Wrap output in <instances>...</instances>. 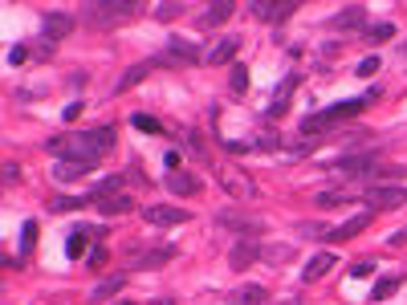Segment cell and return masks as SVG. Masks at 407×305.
<instances>
[{
	"label": "cell",
	"mask_w": 407,
	"mask_h": 305,
	"mask_svg": "<svg viewBox=\"0 0 407 305\" xmlns=\"http://www.w3.org/2000/svg\"><path fill=\"white\" fill-rule=\"evenodd\" d=\"M139 13V4L134 0H94V4H86V25H94V29H110V25H122L130 16Z\"/></svg>",
	"instance_id": "obj_3"
},
{
	"label": "cell",
	"mask_w": 407,
	"mask_h": 305,
	"mask_svg": "<svg viewBox=\"0 0 407 305\" xmlns=\"http://www.w3.org/2000/svg\"><path fill=\"white\" fill-rule=\"evenodd\" d=\"M355 277H371L374 273V260L371 257H362V260H355V269H350Z\"/></svg>",
	"instance_id": "obj_39"
},
{
	"label": "cell",
	"mask_w": 407,
	"mask_h": 305,
	"mask_svg": "<svg viewBox=\"0 0 407 305\" xmlns=\"http://www.w3.org/2000/svg\"><path fill=\"white\" fill-rule=\"evenodd\" d=\"M265 285H241V289L228 293V305H265Z\"/></svg>",
	"instance_id": "obj_19"
},
{
	"label": "cell",
	"mask_w": 407,
	"mask_h": 305,
	"mask_svg": "<svg viewBox=\"0 0 407 305\" xmlns=\"http://www.w3.org/2000/svg\"><path fill=\"white\" fill-rule=\"evenodd\" d=\"M387 37H395V25H391V21H383V25H371L362 41H371V45H379V41H387Z\"/></svg>",
	"instance_id": "obj_32"
},
{
	"label": "cell",
	"mask_w": 407,
	"mask_h": 305,
	"mask_svg": "<svg viewBox=\"0 0 407 305\" xmlns=\"http://www.w3.org/2000/svg\"><path fill=\"white\" fill-rule=\"evenodd\" d=\"M367 224H371V212H362V216H355V220H346V224L330 228V241H350V236H358Z\"/></svg>",
	"instance_id": "obj_22"
},
{
	"label": "cell",
	"mask_w": 407,
	"mask_h": 305,
	"mask_svg": "<svg viewBox=\"0 0 407 305\" xmlns=\"http://www.w3.org/2000/svg\"><path fill=\"white\" fill-rule=\"evenodd\" d=\"M155 65H159V62H139L134 69H127V74L118 78V94H122V90H130V86H139V81H143L151 69H155Z\"/></svg>",
	"instance_id": "obj_26"
},
{
	"label": "cell",
	"mask_w": 407,
	"mask_h": 305,
	"mask_svg": "<svg viewBox=\"0 0 407 305\" xmlns=\"http://www.w3.org/2000/svg\"><path fill=\"white\" fill-rule=\"evenodd\" d=\"M29 57H37V53H33L29 45H13V49H8V62H13V65H21V62H29Z\"/></svg>",
	"instance_id": "obj_38"
},
{
	"label": "cell",
	"mask_w": 407,
	"mask_h": 305,
	"mask_svg": "<svg viewBox=\"0 0 407 305\" xmlns=\"http://www.w3.org/2000/svg\"><path fill=\"white\" fill-rule=\"evenodd\" d=\"M102 232H106V228H74L69 241H65V257L81 260L86 257V248H90V241H102Z\"/></svg>",
	"instance_id": "obj_12"
},
{
	"label": "cell",
	"mask_w": 407,
	"mask_h": 305,
	"mask_svg": "<svg viewBox=\"0 0 407 305\" xmlns=\"http://www.w3.org/2000/svg\"><path fill=\"white\" fill-rule=\"evenodd\" d=\"M74 33V16H65V13H45L41 16V41L45 45H57L62 37H69Z\"/></svg>",
	"instance_id": "obj_9"
},
{
	"label": "cell",
	"mask_w": 407,
	"mask_h": 305,
	"mask_svg": "<svg viewBox=\"0 0 407 305\" xmlns=\"http://www.w3.org/2000/svg\"><path fill=\"white\" fill-rule=\"evenodd\" d=\"M155 62H159V65H192V62H200V49H195V41L171 37V41H167V53L155 57Z\"/></svg>",
	"instance_id": "obj_7"
},
{
	"label": "cell",
	"mask_w": 407,
	"mask_h": 305,
	"mask_svg": "<svg viewBox=\"0 0 407 305\" xmlns=\"http://www.w3.org/2000/svg\"><path fill=\"white\" fill-rule=\"evenodd\" d=\"M314 204H318L322 212H330V208H342V204H350V195H346V192H318V195H314Z\"/></svg>",
	"instance_id": "obj_30"
},
{
	"label": "cell",
	"mask_w": 407,
	"mask_h": 305,
	"mask_svg": "<svg viewBox=\"0 0 407 305\" xmlns=\"http://www.w3.org/2000/svg\"><path fill=\"white\" fill-rule=\"evenodd\" d=\"M118 305H130V301H118Z\"/></svg>",
	"instance_id": "obj_46"
},
{
	"label": "cell",
	"mask_w": 407,
	"mask_h": 305,
	"mask_svg": "<svg viewBox=\"0 0 407 305\" xmlns=\"http://www.w3.org/2000/svg\"><path fill=\"white\" fill-rule=\"evenodd\" d=\"M216 228H228V232H236L241 241H257V232L265 224H260L257 216H248V212H236V208H228L216 216Z\"/></svg>",
	"instance_id": "obj_4"
},
{
	"label": "cell",
	"mask_w": 407,
	"mask_h": 305,
	"mask_svg": "<svg viewBox=\"0 0 407 305\" xmlns=\"http://www.w3.org/2000/svg\"><path fill=\"white\" fill-rule=\"evenodd\" d=\"M293 86H297V74H290V78L277 86V98H273V106H269V118H277V114L290 106V94H293Z\"/></svg>",
	"instance_id": "obj_25"
},
{
	"label": "cell",
	"mask_w": 407,
	"mask_h": 305,
	"mask_svg": "<svg viewBox=\"0 0 407 305\" xmlns=\"http://www.w3.org/2000/svg\"><path fill=\"white\" fill-rule=\"evenodd\" d=\"M297 236H309V241H330V228H326L322 220H318V224H314V220H302V224H297Z\"/></svg>",
	"instance_id": "obj_31"
},
{
	"label": "cell",
	"mask_w": 407,
	"mask_h": 305,
	"mask_svg": "<svg viewBox=\"0 0 407 305\" xmlns=\"http://www.w3.org/2000/svg\"><path fill=\"white\" fill-rule=\"evenodd\" d=\"M110 192H122V175H106V179H98L94 188H90V200H102V195H110Z\"/></svg>",
	"instance_id": "obj_29"
},
{
	"label": "cell",
	"mask_w": 407,
	"mask_h": 305,
	"mask_svg": "<svg viewBox=\"0 0 407 305\" xmlns=\"http://www.w3.org/2000/svg\"><path fill=\"white\" fill-rule=\"evenodd\" d=\"M220 183H224V192L232 195V200H253V195H257V183L244 175L241 167H228L224 175H220Z\"/></svg>",
	"instance_id": "obj_11"
},
{
	"label": "cell",
	"mask_w": 407,
	"mask_h": 305,
	"mask_svg": "<svg viewBox=\"0 0 407 305\" xmlns=\"http://www.w3.org/2000/svg\"><path fill=\"white\" fill-rule=\"evenodd\" d=\"M374 69H379V57H367V62L358 65V78H371Z\"/></svg>",
	"instance_id": "obj_41"
},
{
	"label": "cell",
	"mask_w": 407,
	"mask_h": 305,
	"mask_svg": "<svg viewBox=\"0 0 407 305\" xmlns=\"http://www.w3.org/2000/svg\"><path fill=\"white\" fill-rule=\"evenodd\" d=\"M102 260H106V248H94L90 253V269H102Z\"/></svg>",
	"instance_id": "obj_43"
},
{
	"label": "cell",
	"mask_w": 407,
	"mask_h": 305,
	"mask_svg": "<svg viewBox=\"0 0 407 305\" xmlns=\"http://www.w3.org/2000/svg\"><path fill=\"white\" fill-rule=\"evenodd\" d=\"M260 257H265V248H260L257 241H241L232 253H228V265H232V269H248V265L260 260Z\"/></svg>",
	"instance_id": "obj_13"
},
{
	"label": "cell",
	"mask_w": 407,
	"mask_h": 305,
	"mask_svg": "<svg viewBox=\"0 0 407 305\" xmlns=\"http://www.w3.org/2000/svg\"><path fill=\"white\" fill-rule=\"evenodd\" d=\"M90 200H81V195H53L45 208L53 212V216H62V212H78V208H86Z\"/></svg>",
	"instance_id": "obj_27"
},
{
	"label": "cell",
	"mask_w": 407,
	"mask_h": 305,
	"mask_svg": "<svg viewBox=\"0 0 407 305\" xmlns=\"http://www.w3.org/2000/svg\"><path fill=\"white\" fill-rule=\"evenodd\" d=\"M293 8H297V4H293V0H253V4H248V13L257 16V21H290L293 16Z\"/></svg>",
	"instance_id": "obj_8"
},
{
	"label": "cell",
	"mask_w": 407,
	"mask_h": 305,
	"mask_svg": "<svg viewBox=\"0 0 407 305\" xmlns=\"http://www.w3.org/2000/svg\"><path fill=\"white\" fill-rule=\"evenodd\" d=\"M130 122H134V127L139 130H147V134H159V118H151V114H134V118H130Z\"/></svg>",
	"instance_id": "obj_35"
},
{
	"label": "cell",
	"mask_w": 407,
	"mask_h": 305,
	"mask_svg": "<svg viewBox=\"0 0 407 305\" xmlns=\"http://www.w3.org/2000/svg\"><path fill=\"white\" fill-rule=\"evenodd\" d=\"M143 220L155 228H176V224H188V212L171 208V204H151V208H143Z\"/></svg>",
	"instance_id": "obj_10"
},
{
	"label": "cell",
	"mask_w": 407,
	"mask_h": 305,
	"mask_svg": "<svg viewBox=\"0 0 407 305\" xmlns=\"http://www.w3.org/2000/svg\"><path fill=\"white\" fill-rule=\"evenodd\" d=\"M326 167L342 179H374V167H379V163H374L371 155H346V159H334V163H326Z\"/></svg>",
	"instance_id": "obj_6"
},
{
	"label": "cell",
	"mask_w": 407,
	"mask_h": 305,
	"mask_svg": "<svg viewBox=\"0 0 407 305\" xmlns=\"http://www.w3.org/2000/svg\"><path fill=\"white\" fill-rule=\"evenodd\" d=\"M403 171H407V167H395V163L383 167V163H379V167H374V179H403Z\"/></svg>",
	"instance_id": "obj_36"
},
{
	"label": "cell",
	"mask_w": 407,
	"mask_h": 305,
	"mask_svg": "<svg viewBox=\"0 0 407 305\" xmlns=\"http://www.w3.org/2000/svg\"><path fill=\"white\" fill-rule=\"evenodd\" d=\"M90 171H94V163H86V159H62L57 167H53V179H62V183H74V179L90 175Z\"/></svg>",
	"instance_id": "obj_14"
},
{
	"label": "cell",
	"mask_w": 407,
	"mask_h": 305,
	"mask_svg": "<svg viewBox=\"0 0 407 305\" xmlns=\"http://www.w3.org/2000/svg\"><path fill=\"white\" fill-rule=\"evenodd\" d=\"M78 114H81V102H69V106H65V118H69V122H74Z\"/></svg>",
	"instance_id": "obj_44"
},
{
	"label": "cell",
	"mask_w": 407,
	"mask_h": 305,
	"mask_svg": "<svg viewBox=\"0 0 407 305\" xmlns=\"http://www.w3.org/2000/svg\"><path fill=\"white\" fill-rule=\"evenodd\" d=\"M122 285H127V273L106 277L102 285H94V289H90V301H106V297H114V293H122Z\"/></svg>",
	"instance_id": "obj_23"
},
{
	"label": "cell",
	"mask_w": 407,
	"mask_h": 305,
	"mask_svg": "<svg viewBox=\"0 0 407 305\" xmlns=\"http://www.w3.org/2000/svg\"><path fill=\"white\" fill-rule=\"evenodd\" d=\"M399 285H403V277H383V281H379V285H374V301H383V297H391V293L399 289Z\"/></svg>",
	"instance_id": "obj_33"
},
{
	"label": "cell",
	"mask_w": 407,
	"mask_h": 305,
	"mask_svg": "<svg viewBox=\"0 0 407 305\" xmlns=\"http://www.w3.org/2000/svg\"><path fill=\"white\" fill-rule=\"evenodd\" d=\"M167 192L171 195H195L200 192V175H192V171H167Z\"/></svg>",
	"instance_id": "obj_15"
},
{
	"label": "cell",
	"mask_w": 407,
	"mask_h": 305,
	"mask_svg": "<svg viewBox=\"0 0 407 305\" xmlns=\"http://www.w3.org/2000/svg\"><path fill=\"white\" fill-rule=\"evenodd\" d=\"M334 265H338V260H334V253H314V257L306 260V269H302V277H306V281H322V277L330 273Z\"/></svg>",
	"instance_id": "obj_17"
},
{
	"label": "cell",
	"mask_w": 407,
	"mask_h": 305,
	"mask_svg": "<svg viewBox=\"0 0 407 305\" xmlns=\"http://www.w3.org/2000/svg\"><path fill=\"white\" fill-rule=\"evenodd\" d=\"M330 25H334L338 33H355V29H362V25H367V13H362V8H342Z\"/></svg>",
	"instance_id": "obj_20"
},
{
	"label": "cell",
	"mask_w": 407,
	"mask_h": 305,
	"mask_svg": "<svg viewBox=\"0 0 407 305\" xmlns=\"http://www.w3.org/2000/svg\"><path fill=\"white\" fill-rule=\"evenodd\" d=\"M49 151L53 155H65V159H86L98 163L106 151L114 146V130L110 127H98V130H78V134H65V139H49Z\"/></svg>",
	"instance_id": "obj_1"
},
{
	"label": "cell",
	"mask_w": 407,
	"mask_h": 305,
	"mask_svg": "<svg viewBox=\"0 0 407 305\" xmlns=\"http://www.w3.org/2000/svg\"><path fill=\"white\" fill-rule=\"evenodd\" d=\"M176 257V248L171 244H163V248H147V253H139V269H159L163 260Z\"/></svg>",
	"instance_id": "obj_24"
},
{
	"label": "cell",
	"mask_w": 407,
	"mask_h": 305,
	"mask_svg": "<svg viewBox=\"0 0 407 305\" xmlns=\"http://www.w3.org/2000/svg\"><path fill=\"white\" fill-rule=\"evenodd\" d=\"M260 260H269L273 269H281L285 260H293V244H269V248H265V257H260Z\"/></svg>",
	"instance_id": "obj_28"
},
{
	"label": "cell",
	"mask_w": 407,
	"mask_h": 305,
	"mask_svg": "<svg viewBox=\"0 0 407 305\" xmlns=\"http://www.w3.org/2000/svg\"><path fill=\"white\" fill-rule=\"evenodd\" d=\"M362 106H367V98H350V102H334V106H330V110H322V114H309L306 122H302V139H306V143L322 139L330 127H338L342 118H355Z\"/></svg>",
	"instance_id": "obj_2"
},
{
	"label": "cell",
	"mask_w": 407,
	"mask_h": 305,
	"mask_svg": "<svg viewBox=\"0 0 407 305\" xmlns=\"http://www.w3.org/2000/svg\"><path fill=\"white\" fill-rule=\"evenodd\" d=\"M159 305H176V301H171V297H163V301H159Z\"/></svg>",
	"instance_id": "obj_45"
},
{
	"label": "cell",
	"mask_w": 407,
	"mask_h": 305,
	"mask_svg": "<svg viewBox=\"0 0 407 305\" xmlns=\"http://www.w3.org/2000/svg\"><path fill=\"white\" fill-rule=\"evenodd\" d=\"M179 13H183L179 4H163V8H159V21H171V16H179Z\"/></svg>",
	"instance_id": "obj_42"
},
{
	"label": "cell",
	"mask_w": 407,
	"mask_h": 305,
	"mask_svg": "<svg viewBox=\"0 0 407 305\" xmlns=\"http://www.w3.org/2000/svg\"><path fill=\"white\" fill-rule=\"evenodd\" d=\"M362 204H367V212H395V208H403L407 204V188H371V192L362 195Z\"/></svg>",
	"instance_id": "obj_5"
},
{
	"label": "cell",
	"mask_w": 407,
	"mask_h": 305,
	"mask_svg": "<svg viewBox=\"0 0 407 305\" xmlns=\"http://www.w3.org/2000/svg\"><path fill=\"white\" fill-rule=\"evenodd\" d=\"M290 305H297V301H290Z\"/></svg>",
	"instance_id": "obj_47"
},
{
	"label": "cell",
	"mask_w": 407,
	"mask_h": 305,
	"mask_svg": "<svg viewBox=\"0 0 407 305\" xmlns=\"http://www.w3.org/2000/svg\"><path fill=\"white\" fill-rule=\"evenodd\" d=\"M94 204H98V212H102V216H127V212L134 208L127 192H110V195H102V200H94Z\"/></svg>",
	"instance_id": "obj_16"
},
{
	"label": "cell",
	"mask_w": 407,
	"mask_h": 305,
	"mask_svg": "<svg viewBox=\"0 0 407 305\" xmlns=\"http://www.w3.org/2000/svg\"><path fill=\"white\" fill-rule=\"evenodd\" d=\"M236 49H241V37H224L220 45L208 49V62H212V65H228L232 57H236Z\"/></svg>",
	"instance_id": "obj_21"
},
{
	"label": "cell",
	"mask_w": 407,
	"mask_h": 305,
	"mask_svg": "<svg viewBox=\"0 0 407 305\" xmlns=\"http://www.w3.org/2000/svg\"><path fill=\"white\" fill-rule=\"evenodd\" d=\"M232 90H236V94H244V86H248V74H244V65H232Z\"/></svg>",
	"instance_id": "obj_37"
},
{
	"label": "cell",
	"mask_w": 407,
	"mask_h": 305,
	"mask_svg": "<svg viewBox=\"0 0 407 305\" xmlns=\"http://www.w3.org/2000/svg\"><path fill=\"white\" fill-rule=\"evenodd\" d=\"M33 244H37V224L25 220V224H21V253H33Z\"/></svg>",
	"instance_id": "obj_34"
},
{
	"label": "cell",
	"mask_w": 407,
	"mask_h": 305,
	"mask_svg": "<svg viewBox=\"0 0 407 305\" xmlns=\"http://www.w3.org/2000/svg\"><path fill=\"white\" fill-rule=\"evenodd\" d=\"M179 143L188 146V151H192V155H200V151H204V146H200V139H195L192 130H183V134H179Z\"/></svg>",
	"instance_id": "obj_40"
},
{
	"label": "cell",
	"mask_w": 407,
	"mask_h": 305,
	"mask_svg": "<svg viewBox=\"0 0 407 305\" xmlns=\"http://www.w3.org/2000/svg\"><path fill=\"white\" fill-rule=\"evenodd\" d=\"M232 13H236V4H232V0L212 4V8H204V13H200V29H216V25H224Z\"/></svg>",
	"instance_id": "obj_18"
}]
</instances>
